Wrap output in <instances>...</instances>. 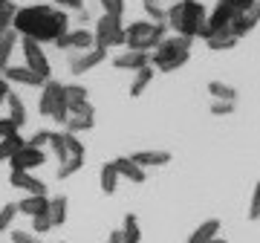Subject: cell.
I'll use <instances>...</instances> for the list:
<instances>
[{
    "instance_id": "cell-17",
    "label": "cell",
    "mask_w": 260,
    "mask_h": 243,
    "mask_svg": "<svg viewBox=\"0 0 260 243\" xmlns=\"http://www.w3.org/2000/svg\"><path fill=\"white\" fill-rule=\"evenodd\" d=\"M113 67L116 70H130V73H139L142 67H150V52H121V55L113 58Z\"/></svg>"
},
{
    "instance_id": "cell-20",
    "label": "cell",
    "mask_w": 260,
    "mask_h": 243,
    "mask_svg": "<svg viewBox=\"0 0 260 243\" xmlns=\"http://www.w3.org/2000/svg\"><path fill=\"white\" fill-rule=\"evenodd\" d=\"M18 215H26V217H41V215H49V197H35V194H26L23 200H18Z\"/></svg>"
},
{
    "instance_id": "cell-19",
    "label": "cell",
    "mask_w": 260,
    "mask_h": 243,
    "mask_svg": "<svg viewBox=\"0 0 260 243\" xmlns=\"http://www.w3.org/2000/svg\"><path fill=\"white\" fill-rule=\"evenodd\" d=\"M18 44H20V35L15 29H9V32L0 35V75L12 67V55H15V47H18Z\"/></svg>"
},
{
    "instance_id": "cell-27",
    "label": "cell",
    "mask_w": 260,
    "mask_h": 243,
    "mask_svg": "<svg viewBox=\"0 0 260 243\" xmlns=\"http://www.w3.org/2000/svg\"><path fill=\"white\" fill-rule=\"evenodd\" d=\"M121 240L124 243H142V229H139V220L136 215H124V223H121Z\"/></svg>"
},
{
    "instance_id": "cell-3",
    "label": "cell",
    "mask_w": 260,
    "mask_h": 243,
    "mask_svg": "<svg viewBox=\"0 0 260 243\" xmlns=\"http://www.w3.org/2000/svg\"><path fill=\"white\" fill-rule=\"evenodd\" d=\"M127 38H124V47L130 52H153V49L165 41L168 23H153V20H133L130 26H124Z\"/></svg>"
},
{
    "instance_id": "cell-14",
    "label": "cell",
    "mask_w": 260,
    "mask_h": 243,
    "mask_svg": "<svg viewBox=\"0 0 260 243\" xmlns=\"http://www.w3.org/2000/svg\"><path fill=\"white\" fill-rule=\"evenodd\" d=\"M44 162H47V154L44 150H35V148H23L9 159L12 171H32V168H41Z\"/></svg>"
},
{
    "instance_id": "cell-31",
    "label": "cell",
    "mask_w": 260,
    "mask_h": 243,
    "mask_svg": "<svg viewBox=\"0 0 260 243\" xmlns=\"http://www.w3.org/2000/svg\"><path fill=\"white\" fill-rule=\"evenodd\" d=\"M162 3H165V0H142V9L148 12V18L153 20V23H165V18H168V9ZM171 3H177V0H171Z\"/></svg>"
},
{
    "instance_id": "cell-30",
    "label": "cell",
    "mask_w": 260,
    "mask_h": 243,
    "mask_svg": "<svg viewBox=\"0 0 260 243\" xmlns=\"http://www.w3.org/2000/svg\"><path fill=\"white\" fill-rule=\"evenodd\" d=\"M49 148L55 154L58 165H64L70 159V150H67V142H64V131H49Z\"/></svg>"
},
{
    "instance_id": "cell-18",
    "label": "cell",
    "mask_w": 260,
    "mask_h": 243,
    "mask_svg": "<svg viewBox=\"0 0 260 243\" xmlns=\"http://www.w3.org/2000/svg\"><path fill=\"white\" fill-rule=\"evenodd\" d=\"M113 165H116V171H119V177H127L130 183H136V186H142V183L148 179V171L139 168L130 157H116L113 159Z\"/></svg>"
},
{
    "instance_id": "cell-35",
    "label": "cell",
    "mask_w": 260,
    "mask_h": 243,
    "mask_svg": "<svg viewBox=\"0 0 260 243\" xmlns=\"http://www.w3.org/2000/svg\"><path fill=\"white\" fill-rule=\"evenodd\" d=\"M188 58H191V52H182V55H177V58H168V61L156 64L153 70H159V73H174V70H179V67L188 64Z\"/></svg>"
},
{
    "instance_id": "cell-25",
    "label": "cell",
    "mask_w": 260,
    "mask_h": 243,
    "mask_svg": "<svg viewBox=\"0 0 260 243\" xmlns=\"http://www.w3.org/2000/svg\"><path fill=\"white\" fill-rule=\"evenodd\" d=\"M153 73H156L153 67H142L139 73H133V81H130V96H133V99H139V96L148 90V84L153 81Z\"/></svg>"
},
{
    "instance_id": "cell-28",
    "label": "cell",
    "mask_w": 260,
    "mask_h": 243,
    "mask_svg": "<svg viewBox=\"0 0 260 243\" xmlns=\"http://www.w3.org/2000/svg\"><path fill=\"white\" fill-rule=\"evenodd\" d=\"M208 93H211L214 102H237V90L232 84H225V81H211Z\"/></svg>"
},
{
    "instance_id": "cell-32",
    "label": "cell",
    "mask_w": 260,
    "mask_h": 243,
    "mask_svg": "<svg viewBox=\"0 0 260 243\" xmlns=\"http://www.w3.org/2000/svg\"><path fill=\"white\" fill-rule=\"evenodd\" d=\"M205 44H208V49H214V52H225V49H234V47H237V38L225 32V35H214V38H208Z\"/></svg>"
},
{
    "instance_id": "cell-12",
    "label": "cell",
    "mask_w": 260,
    "mask_h": 243,
    "mask_svg": "<svg viewBox=\"0 0 260 243\" xmlns=\"http://www.w3.org/2000/svg\"><path fill=\"white\" fill-rule=\"evenodd\" d=\"M9 186L20 188V191H26V194H35V197H47V183L44 179L32 177L29 171H9Z\"/></svg>"
},
{
    "instance_id": "cell-50",
    "label": "cell",
    "mask_w": 260,
    "mask_h": 243,
    "mask_svg": "<svg viewBox=\"0 0 260 243\" xmlns=\"http://www.w3.org/2000/svg\"><path fill=\"white\" fill-rule=\"evenodd\" d=\"M208 243H229V240H223V237H214V240H208Z\"/></svg>"
},
{
    "instance_id": "cell-46",
    "label": "cell",
    "mask_w": 260,
    "mask_h": 243,
    "mask_svg": "<svg viewBox=\"0 0 260 243\" xmlns=\"http://www.w3.org/2000/svg\"><path fill=\"white\" fill-rule=\"evenodd\" d=\"M67 6L75 12H84V0H67Z\"/></svg>"
},
{
    "instance_id": "cell-24",
    "label": "cell",
    "mask_w": 260,
    "mask_h": 243,
    "mask_svg": "<svg viewBox=\"0 0 260 243\" xmlns=\"http://www.w3.org/2000/svg\"><path fill=\"white\" fill-rule=\"evenodd\" d=\"M67 208H70L67 194L49 197V220H52V226H64L67 223Z\"/></svg>"
},
{
    "instance_id": "cell-11",
    "label": "cell",
    "mask_w": 260,
    "mask_h": 243,
    "mask_svg": "<svg viewBox=\"0 0 260 243\" xmlns=\"http://www.w3.org/2000/svg\"><path fill=\"white\" fill-rule=\"evenodd\" d=\"M104 58H107V49H102V47L90 49V52H73V55H70V73H73V75L90 73L93 67L102 64Z\"/></svg>"
},
{
    "instance_id": "cell-40",
    "label": "cell",
    "mask_w": 260,
    "mask_h": 243,
    "mask_svg": "<svg viewBox=\"0 0 260 243\" xmlns=\"http://www.w3.org/2000/svg\"><path fill=\"white\" fill-rule=\"evenodd\" d=\"M237 110V102H211V116H232Z\"/></svg>"
},
{
    "instance_id": "cell-47",
    "label": "cell",
    "mask_w": 260,
    "mask_h": 243,
    "mask_svg": "<svg viewBox=\"0 0 260 243\" xmlns=\"http://www.w3.org/2000/svg\"><path fill=\"white\" fill-rule=\"evenodd\" d=\"M107 243H124V240H121V232H119V229H113V232H110V240H107Z\"/></svg>"
},
{
    "instance_id": "cell-38",
    "label": "cell",
    "mask_w": 260,
    "mask_h": 243,
    "mask_svg": "<svg viewBox=\"0 0 260 243\" xmlns=\"http://www.w3.org/2000/svg\"><path fill=\"white\" fill-rule=\"evenodd\" d=\"M49 229H55L52 226V220H49V215H41V217H32V234H47Z\"/></svg>"
},
{
    "instance_id": "cell-45",
    "label": "cell",
    "mask_w": 260,
    "mask_h": 243,
    "mask_svg": "<svg viewBox=\"0 0 260 243\" xmlns=\"http://www.w3.org/2000/svg\"><path fill=\"white\" fill-rule=\"evenodd\" d=\"M12 93V87H9V81H6V78H3V75H0V104H6V96Z\"/></svg>"
},
{
    "instance_id": "cell-4",
    "label": "cell",
    "mask_w": 260,
    "mask_h": 243,
    "mask_svg": "<svg viewBox=\"0 0 260 243\" xmlns=\"http://www.w3.org/2000/svg\"><path fill=\"white\" fill-rule=\"evenodd\" d=\"M38 113L52 119L55 125L64 128L70 122V110H67V87L55 78H49L47 84L41 87V96H38Z\"/></svg>"
},
{
    "instance_id": "cell-29",
    "label": "cell",
    "mask_w": 260,
    "mask_h": 243,
    "mask_svg": "<svg viewBox=\"0 0 260 243\" xmlns=\"http://www.w3.org/2000/svg\"><path fill=\"white\" fill-rule=\"evenodd\" d=\"M93 128H95V116H70V122L64 125V131L73 133V136L93 131Z\"/></svg>"
},
{
    "instance_id": "cell-49",
    "label": "cell",
    "mask_w": 260,
    "mask_h": 243,
    "mask_svg": "<svg viewBox=\"0 0 260 243\" xmlns=\"http://www.w3.org/2000/svg\"><path fill=\"white\" fill-rule=\"evenodd\" d=\"M49 3H55V6H67V0H49Z\"/></svg>"
},
{
    "instance_id": "cell-15",
    "label": "cell",
    "mask_w": 260,
    "mask_h": 243,
    "mask_svg": "<svg viewBox=\"0 0 260 243\" xmlns=\"http://www.w3.org/2000/svg\"><path fill=\"white\" fill-rule=\"evenodd\" d=\"M257 23H260V0L251 6L249 12H243V15H237V18L232 20V29H229V32H232V35L240 41V38H246L251 29L257 26Z\"/></svg>"
},
{
    "instance_id": "cell-36",
    "label": "cell",
    "mask_w": 260,
    "mask_h": 243,
    "mask_svg": "<svg viewBox=\"0 0 260 243\" xmlns=\"http://www.w3.org/2000/svg\"><path fill=\"white\" fill-rule=\"evenodd\" d=\"M81 165H84V159H67L64 165H58V171H55V177L58 179H70L75 174V171H81Z\"/></svg>"
},
{
    "instance_id": "cell-8",
    "label": "cell",
    "mask_w": 260,
    "mask_h": 243,
    "mask_svg": "<svg viewBox=\"0 0 260 243\" xmlns=\"http://www.w3.org/2000/svg\"><path fill=\"white\" fill-rule=\"evenodd\" d=\"M58 49H67V52H90L95 49V35L90 29H70L55 41Z\"/></svg>"
},
{
    "instance_id": "cell-41",
    "label": "cell",
    "mask_w": 260,
    "mask_h": 243,
    "mask_svg": "<svg viewBox=\"0 0 260 243\" xmlns=\"http://www.w3.org/2000/svg\"><path fill=\"white\" fill-rule=\"evenodd\" d=\"M44 145H49V131H38V133H32V136L26 139V148L41 150Z\"/></svg>"
},
{
    "instance_id": "cell-33",
    "label": "cell",
    "mask_w": 260,
    "mask_h": 243,
    "mask_svg": "<svg viewBox=\"0 0 260 243\" xmlns=\"http://www.w3.org/2000/svg\"><path fill=\"white\" fill-rule=\"evenodd\" d=\"M64 142H67V150H70V159H87V150H84V142L78 139V136H73V133L64 131Z\"/></svg>"
},
{
    "instance_id": "cell-34",
    "label": "cell",
    "mask_w": 260,
    "mask_h": 243,
    "mask_svg": "<svg viewBox=\"0 0 260 243\" xmlns=\"http://www.w3.org/2000/svg\"><path fill=\"white\" fill-rule=\"evenodd\" d=\"M15 217H18V203H6V206L0 208V234L9 232V226L15 223Z\"/></svg>"
},
{
    "instance_id": "cell-6",
    "label": "cell",
    "mask_w": 260,
    "mask_h": 243,
    "mask_svg": "<svg viewBox=\"0 0 260 243\" xmlns=\"http://www.w3.org/2000/svg\"><path fill=\"white\" fill-rule=\"evenodd\" d=\"M20 49H23V61L26 67L32 70L35 75H41L44 81H49V75H52V67H49V58L44 52V47L32 41V38H20Z\"/></svg>"
},
{
    "instance_id": "cell-7",
    "label": "cell",
    "mask_w": 260,
    "mask_h": 243,
    "mask_svg": "<svg viewBox=\"0 0 260 243\" xmlns=\"http://www.w3.org/2000/svg\"><path fill=\"white\" fill-rule=\"evenodd\" d=\"M191 38H179V35H168L162 44H159L153 52H150V67L162 64V61H168V58H177L182 55V52H191Z\"/></svg>"
},
{
    "instance_id": "cell-21",
    "label": "cell",
    "mask_w": 260,
    "mask_h": 243,
    "mask_svg": "<svg viewBox=\"0 0 260 243\" xmlns=\"http://www.w3.org/2000/svg\"><path fill=\"white\" fill-rule=\"evenodd\" d=\"M220 226L223 223H220L217 217H208V220H203L194 232L188 234V243H208V240H214V237H220Z\"/></svg>"
},
{
    "instance_id": "cell-5",
    "label": "cell",
    "mask_w": 260,
    "mask_h": 243,
    "mask_svg": "<svg viewBox=\"0 0 260 243\" xmlns=\"http://www.w3.org/2000/svg\"><path fill=\"white\" fill-rule=\"evenodd\" d=\"M93 35H95V47L113 49V47H124V38H127V32H124V23H121V18L102 15V18L95 20Z\"/></svg>"
},
{
    "instance_id": "cell-13",
    "label": "cell",
    "mask_w": 260,
    "mask_h": 243,
    "mask_svg": "<svg viewBox=\"0 0 260 243\" xmlns=\"http://www.w3.org/2000/svg\"><path fill=\"white\" fill-rule=\"evenodd\" d=\"M3 78H6L9 84H23V87H35V90H38V87L47 84V81H44L41 75L32 73V70H29L26 64H12L9 70L3 73Z\"/></svg>"
},
{
    "instance_id": "cell-37",
    "label": "cell",
    "mask_w": 260,
    "mask_h": 243,
    "mask_svg": "<svg viewBox=\"0 0 260 243\" xmlns=\"http://www.w3.org/2000/svg\"><path fill=\"white\" fill-rule=\"evenodd\" d=\"M99 3H102L104 15H113V18L124 15V0H99Z\"/></svg>"
},
{
    "instance_id": "cell-2",
    "label": "cell",
    "mask_w": 260,
    "mask_h": 243,
    "mask_svg": "<svg viewBox=\"0 0 260 243\" xmlns=\"http://www.w3.org/2000/svg\"><path fill=\"white\" fill-rule=\"evenodd\" d=\"M205 20H208V9H205L200 0H177V3H171L168 6V29L179 38H191L197 41L200 35V26H203Z\"/></svg>"
},
{
    "instance_id": "cell-1",
    "label": "cell",
    "mask_w": 260,
    "mask_h": 243,
    "mask_svg": "<svg viewBox=\"0 0 260 243\" xmlns=\"http://www.w3.org/2000/svg\"><path fill=\"white\" fill-rule=\"evenodd\" d=\"M12 29L20 38H32L44 47V44H55L64 32H70V15L55 6H23L15 15Z\"/></svg>"
},
{
    "instance_id": "cell-48",
    "label": "cell",
    "mask_w": 260,
    "mask_h": 243,
    "mask_svg": "<svg viewBox=\"0 0 260 243\" xmlns=\"http://www.w3.org/2000/svg\"><path fill=\"white\" fill-rule=\"evenodd\" d=\"M78 20H81V29H84V23L90 20V12H87V9H84V12H78Z\"/></svg>"
},
{
    "instance_id": "cell-23",
    "label": "cell",
    "mask_w": 260,
    "mask_h": 243,
    "mask_svg": "<svg viewBox=\"0 0 260 243\" xmlns=\"http://www.w3.org/2000/svg\"><path fill=\"white\" fill-rule=\"evenodd\" d=\"M6 104H9V119L15 122V128L20 131V128L26 125V104H23V99H20L15 90L6 96Z\"/></svg>"
},
{
    "instance_id": "cell-9",
    "label": "cell",
    "mask_w": 260,
    "mask_h": 243,
    "mask_svg": "<svg viewBox=\"0 0 260 243\" xmlns=\"http://www.w3.org/2000/svg\"><path fill=\"white\" fill-rule=\"evenodd\" d=\"M67 87V110L70 116H95V107L90 104V90L84 84H64Z\"/></svg>"
},
{
    "instance_id": "cell-39",
    "label": "cell",
    "mask_w": 260,
    "mask_h": 243,
    "mask_svg": "<svg viewBox=\"0 0 260 243\" xmlns=\"http://www.w3.org/2000/svg\"><path fill=\"white\" fill-rule=\"evenodd\" d=\"M249 220H260V183H254V191H251V200H249Z\"/></svg>"
},
{
    "instance_id": "cell-16",
    "label": "cell",
    "mask_w": 260,
    "mask_h": 243,
    "mask_svg": "<svg viewBox=\"0 0 260 243\" xmlns=\"http://www.w3.org/2000/svg\"><path fill=\"white\" fill-rule=\"evenodd\" d=\"M130 159L139 165V168H159V165H168L171 162V150L165 148H153V150H136V154H130Z\"/></svg>"
},
{
    "instance_id": "cell-43",
    "label": "cell",
    "mask_w": 260,
    "mask_h": 243,
    "mask_svg": "<svg viewBox=\"0 0 260 243\" xmlns=\"http://www.w3.org/2000/svg\"><path fill=\"white\" fill-rule=\"evenodd\" d=\"M12 243H41L32 232H23V229H15L12 232Z\"/></svg>"
},
{
    "instance_id": "cell-22",
    "label": "cell",
    "mask_w": 260,
    "mask_h": 243,
    "mask_svg": "<svg viewBox=\"0 0 260 243\" xmlns=\"http://www.w3.org/2000/svg\"><path fill=\"white\" fill-rule=\"evenodd\" d=\"M99 186H102V191L107 197L116 194V188H119V171H116L113 162H104L102 165V171H99Z\"/></svg>"
},
{
    "instance_id": "cell-10",
    "label": "cell",
    "mask_w": 260,
    "mask_h": 243,
    "mask_svg": "<svg viewBox=\"0 0 260 243\" xmlns=\"http://www.w3.org/2000/svg\"><path fill=\"white\" fill-rule=\"evenodd\" d=\"M237 18V12L225 3V0H217V6L208 12V29H211L214 35H225L229 29H232V20ZM232 35V32H229Z\"/></svg>"
},
{
    "instance_id": "cell-26",
    "label": "cell",
    "mask_w": 260,
    "mask_h": 243,
    "mask_svg": "<svg viewBox=\"0 0 260 243\" xmlns=\"http://www.w3.org/2000/svg\"><path fill=\"white\" fill-rule=\"evenodd\" d=\"M26 148V139L20 136V133H15V136H6V139H0V162H9L18 150Z\"/></svg>"
},
{
    "instance_id": "cell-44",
    "label": "cell",
    "mask_w": 260,
    "mask_h": 243,
    "mask_svg": "<svg viewBox=\"0 0 260 243\" xmlns=\"http://www.w3.org/2000/svg\"><path fill=\"white\" fill-rule=\"evenodd\" d=\"M18 15V6L12 0H0V18H15Z\"/></svg>"
},
{
    "instance_id": "cell-42",
    "label": "cell",
    "mask_w": 260,
    "mask_h": 243,
    "mask_svg": "<svg viewBox=\"0 0 260 243\" xmlns=\"http://www.w3.org/2000/svg\"><path fill=\"white\" fill-rule=\"evenodd\" d=\"M15 133H20L18 128H15V122H12L9 116H3V119H0V139H6V136H15Z\"/></svg>"
}]
</instances>
